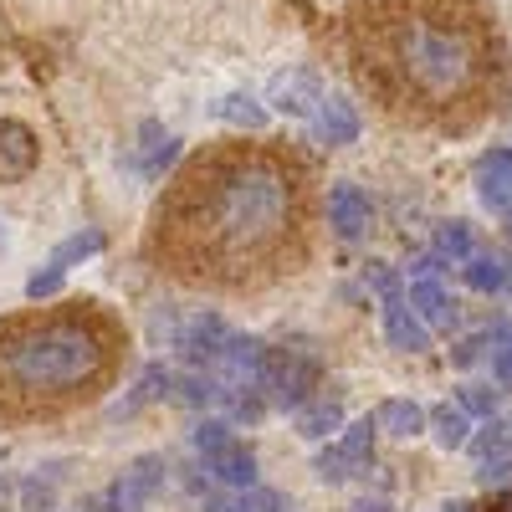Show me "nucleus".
Wrapping results in <instances>:
<instances>
[{"label":"nucleus","instance_id":"obj_1","mask_svg":"<svg viewBox=\"0 0 512 512\" xmlns=\"http://www.w3.org/2000/svg\"><path fill=\"white\" fill-rule=\"evenodd\" d=\"M318 241V175L287 144H205L159 195L144 251L195 292H267L297 277Z\"/></svg>","mask_w":512,"mask_h":512},{"label":"nucleus","instance_id":"obj_2","mask_svg":"<svg viewBox=\"0 0 512 512\" xmlns=\"http://www.w3.org/2000/svg\"><path fill=\"white\" fill-rule=\"evenodd\" d=\"M349 57L379 108L436 128H472L502 82L477 0H364L349 16Z\"/></svg>","mask_w":512,"mask_h":512},{"label":"nucleus","instance_id":"obj_3","mask_svg":"<svg viewBox=\"0 0 512 512\" xmlns=\"http://www.w3.org/2000/svg\"><path fill=\"white\" fill-rule=\"evenodd\" d=\"M128 364L123 318L82 303H41L0 318V425H52L98 405Z\"/></svg>","mask_w":512,"mask_h":512},{"label":"nucleus","instance_id":"obj_4","mask_svg":"<svg viewBox=\"0 0 512 512\" xmlns=\"http://www.w3.org/2000/svg\"><path fill=\"white\" fill-rule=\"evenodd\" d=\"M318 384H323V359H318L308 344H282V349H267L256 390H262L267 405L303 410V405L318 395Z\"/></svg>","mask_w":512,"mask_h":512},{"label":"nucleus","instance_id":"obj_5","mask_svg":"<svg viewBox=\"0 0 512 512\" xmlns=\"http://www.w3.org/2000/svg\"><path fill=\"white\" fill-rule=\"evenodd\" d=\"M374 420H359V425H349L344 436H338L328 451H318V461H313V472L323 477V482H349V477H359V472H369V461H374Z\"/></svg>","mask_w":512,"mask_h":512},{"label":"nucleus","instance_id":"obj_6","mask_svg":"<svg viewBox=\"0 0 512 512\" xmlns=\"http://www.w3.org/2000/svg\"><path fill=\"white\" fill-rule=\"evenodd\" d=\"M164 477H169V466H164V456H139L128 472L103 492L108 497V507L113 512H144L154 497H159V487H164Z\"/></svg>","mask_w":512,"mask_h":512},{"label":"nucleus","instance_id":"obj_7","mask_svg":"<svg viewBox=\"0 0 512 512\" xmlns=\"http://www.w3.org/2000/svg\"><path fill=\"white\" fill-rule=\"evenodd\" d=\"M226 338H231V328H226V318H221V313H195V318L180 328L175 349H180V354L200 369V364H221Z\"/></svg>","mask_w":512,"mask_h":512},{"label":"nucleus","instance_id":"obj_8","mask_svg":"<svg viewBox=\"0 0 512 512\" xmlns=\"http://www.w3.org/2000/svg\"><path fill=\"white\" fill-rule=\"evenodd\" d=\"M200 461H205V477L210 482H221V487H256V456H251V446H241L236 436H226L221 446H210V451H200Z\"/></svg>","mask_w":512,"mask_h":512},{"label":"nucleus","instance_id":"obj_9","mask_svg":"<svg viewBox=\"0 0 512 512\" xmlns=\"http://www.w3.org/2000/svg\"><path fill=\"white\" fill-rule=\"evenodd\" d=\"M328 226L338 241H359L374 226V205L359 185H333L328 190Z\"/></svg>","mask_w":512,"mask_h":512},{"label":"nucleus","instance_id":"obj_10","mask_svg":"<svg viewBox=\"0 0 512 512\" xmlns=\"http://www.w3.org/2000/svg\"><path fill=\"white\" fill-rule=\"evenodd\" d=\"M36 159H41V149H36L31 128L16 123V118H0V180H6V185L26 180L36 169Z\"/></svg>","mask_w":512,"mask_h":512},{"label":"nucleus","instance_id":"obj_11","mask_svg":"<svg viewBox=\"0 0 512 512\" xmlns=\"http://www.w3.org/2000/svg\"><path fill=\"white\" fill-rule=\"evenodd\" d=\"M477 195L487 210H512V149H487L477 159Z\"/></svg>","mask_w":512,"mask_h":512},{"label":"nucleus","instance_id":"obj_12","mask_svg":"<svg viewBox=\"0 0 512 512\" xmlns=\"http://www.w3.org/2000/svg\"><path fill=\"white\" fill-rule=\"evenodd\" d=\"M384 333H390V344L405 349V354L431 349V328L420 323V313L405 303V297H384Z\"/></svg>","mask_w":512,"mask_h":512},{"label":"nucleus","instance_id":"obj_13","mask_svg":"<svg viewBox=\"0 0 512 512\" xmlns=\"http://www.w3.org/2000/svg\"><path fill=\"white\" fill-rule=\"evenodd\" d=\"M405 303L420 313L425 328H451V323H456V303H451V292H446L436 277H415Z\"/></svg>","mask_w":512,"mask_h":512},{"label":"nucleus","instance_id":"obj_14","mask_svg":"<svg viewBox=\"0 0 512 512\" xmlns=\"http://www.w3.org/2000/svg\"><path fill=\"white\" fill-rule=\"evenodd\" d=\"M425 420H431V410H420L415 400H384V405L374 410V431L410 441V436H420V431H425Z\"/></svg>","mask_w":512,"mask_h":512},{"label":"nucleus","instance_id":"obj_15","mask_svg":"<svg viewBox=\"0 0 512 512\" xmlns=\"http://www.w3.org/2000/svg\"><path fill=\"white\" fill-rule=\"evenodd\" d=\"M318 139L323 144H354L359 139V113L344 98H323L318 103Z\"/></svg>","mask_w":512,"mask_h":512},{"label":"nucleus","instance_id":"obj_16","mask_svg":"<svg viewBox=\"0 0 512 512\" xmlns=\"http://www.w3.org/2000/svg\"><path fill=\"white\" fill-rule=\"evenodd\" d=\"M466 282H472L477 292H502V287H512V262L502 251H472L466 256Z\"/></svg>","mask_w":512,"mask_h":512},{"label":"nucleus","instance_id":"obj_17","mask_svg":"<svg viewBox=\"0 0 512 512\" xmlns=\"http://www.w3.org/2000/svg\"><path fill=\"white\" fill-rule=\"evenodd\" d=\"M139 139H144V144H139V159H134V164H139V175L159 180V175H164V164L175 159V134H169V128H159V123H144V128H139Z\"/></svg>","mask_w":512,"mask_h":512},{"label":"nucleus","instance_id":"obj_18","mask_svg":"<svg viewBox=\"0 0 512 512\" xmlns=\"http://www.w3.org/2000/svg\"><path fill=\"white\" fill-rule=\"evenodd\" d=\"M272 98H277V108H287V113H308L313 103H323L313 72H282V77L272 82Z\"/></svg>","mask_w":512,"mask_h":512},{"label":"nucleus","instance_id":"obj_19","mask_svg":"<svg viewBox=\"0 0 512 512\" xmlns=\"http://www.w3.org/2000/svg\"><path fill=\"white\" fill-rule=\"evenodd\" d=\"M344 425V405L328 400V395H313L303 410H297V431H303L308 441H323L328 431H338Z\"/></svg>","mask_w":512,"mask_h":512},{"label":"nucleus","instance_id":"obj_20","mask_svg":"<svg viewBox=\"0 0 512 512\" xmlns=\"http://www.w3.org/2000/svg\"><path fill=\"white\" fill-rule=\"evenodd\" d=\"M425 425L436 431V441H441L446 451H461L466 441H472V420H466V410H461V405H436Z\"/></svg>","mask_w":512,"mask_h":512},{"label":"nucleus","instance_id":"obj_21","mask_svg":"<svg viewBox=\"0 0 512 512\" xmlns=\"http://www.w3.org/2000/svg\"><path fill=\"white\" fill-rule=\"evenodd\" d=\"M466 446L477 451V461H482V466L507 461V456H512V420H487V431H482V436H472Z\"/></svg>","mask_w":512,"mask_h":512},{"label":"nucleus","instance_id":"obj_22","mask_svg":"<svg viewBox=\"0 0 512 512\" xmlns=\"http://www.w3.org/2000/svg\"><path fill=\"white\" fill-rule=\"evenodd\" d=\"M436 262H451V267H461L466 256H472V226L466 221H446L441 231H436Z\"/></svg>","mask_w":512,"mask_h":512},{"label":"nucleus","instance_id":"obj_23","mask_svg":"<svg viewBox=\"0 0 512 512\" xmlns=\"http://www.w3.org/2000/svg\"><path fill=\"white\" fill-rule=\"evenodd\" d=\"M98 251H103V231H98V226H88V231H72V236H67V241L52 251V267H62V272H67L72 262H88V256H98Z\"/></svg>","mask_w":512,"mask_h":512},{"label":"nucleus","instance_id":"obj_24","mask_svg":"<svg viewBox=\"0 0 512 512\" xmlns=\"http://www.w3.org/2000/svg\"><path fill=\"white\" fill-rule=\"evenodd\" d=\"M169 384H175V379H169V369H164V364L144 369V379H139V395L128 400V410H139V405H149V400H164V395H169Z\"/></svg>","mask_w":512,"mask_h":512},{"label":"nucleus","instance_id":"obj_25","mask_svg":"<svg viewBox=\"0 0 512 512\" xmlns=\"http://www.w3.org/2000/svg\"><path fill=\"white\" fill-rule=\"evenodd\" d=\"M221 118H231V123H246V128H262V108H256V98H246V93H231L226 103H221Z\"/></svg>","mask_w":512,"mask_h":512},{"label":"nucleus","instance_id":"obj_26","mask_svg":"<svg viewBox=\"0 0 512 512\" xmlns=\"http://www.w3.org/2000/svg\"><path fill=\"white\" fill-rule=\"evenodd\" d=\"M62 267H41V272H31V282H26V297H31V303H47V297H57V287H62Z\"/></svg>","mask_w":512,"mask_h":512},{"label":"nucleus","instance_id":"obj_27","mask_svg":"<svg viewBox=\"0 0 512 512\" xmlns=\"http://www.w3.org/2000/svg\"><path fill=\"white\" fill-rule=\"evenodd\" d=\"M461 410L466 415H497V390H482V384H466V390H461Z\"/></svg>","mask_w":512,"mask_h":512},{"label":"nucleus","instance_id":"obj_28","mask_svg":"<svg viewBox=\"0 0 512 512\" xmlns=\"http://www.w3.org/2000/svg\"><path fill=\"white\" fill-rule=\"evenodd\" d=\"M492 374H497V384L512 390V333L507 328L497 333V344H492Z\"/></svg>","mask_w":512,"mask_h":512},{"label":"nucleus","instance_id":"obj_29","mask_svg":"<svg viewBox=\"0 0 512 512\" xmlns=\"http://www.w3.org/2000/svg\"><path fill=\"white\" fill-rule=\"evenodd\" d=\"M369 282L379 287V297H400V277L390 267H369Z\"/></svg>","mask_w":512,"mask_h":512},{"label":"nucleus","instance_id":"obj_30","mask_svg":"<svg viewBox=\"0 0 512 512\" xmlns=\"http://www.w3.org/2000/svg\"><path fill=\"white\" fill-rule=\"evenodd\" d=\"M354 512H390V502H384V497H359Z\"/></svg>","mask_w":512,"mask_h":512},{"label":"nucleus","instance_id":"obj_31","mask_svg":"<svg viewBox=\"0 0 512 512\" xmlns=\"http://www.w3.org/2000/svg\"><path fill=\"white\" fill-rule=\"evenodd\" d=\"M82 512H113V507H108V497L98 492V497H88V502H82Z\"/></svg>","mask_w":512,"mask_h":512},{"label":"nucleus","instance_id":"obj_32","mask_svg":"<svg viewBox=\"0 0 512 512\" xmlns=\"http://www.w3.org/2000/svg\"><path fill=\"white\" fill-rule=\"evenodd\" d=\"M492 512H512V487H507V492H497V502H492Z\"/></svg>","mask_w":512,"mask_h":512},{"label":"nucleus","instance_id":"obj_33","mask_svg":"<svg viewBox=\"0 0 512 512\" xmlns=\"http://www.w3.org/2000/svg\"><path fill=\"white\" fill-rule=\"evenodd\" d=\"M446 512H477L472 502H446Z\"/></svg>","mask_w":512,"mask_h":512}]
</instances>
